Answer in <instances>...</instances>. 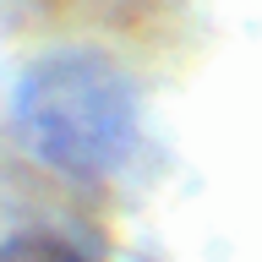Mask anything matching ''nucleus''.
Listing matches in <instances>:
<instances>
[{
    "instance_id": "obj_1",
    "label": "nucleus",
    "mask_w": 262,
    "mask_h": 262,
    "mask_svg": "<svg viewBox=\"0 0 262 262\" xmlns=\"http://www.w3.org/2000/svg\"><path fill=\"white\" fill-rule=\"evenodd\" d=\"M28 142L66 175H110L131 142V104L98 60H49L22 88Z\"/></svg>"
},
{
    "instance_id": "obj_2",
    "label": "nucleus",
    "mask_w": 262,
    "mask_h": 262,
    "mask_svg": "<svg viewBox=\"0 0 262 262\" xmlns=\"http://www.w3.org/2000/svg\"><path fill=\"white\" fill-rule=\"evenodd\" d=\"M0 262H88V257L60 235H16L0 246Z\"/></svg>"
}]
</instances>
